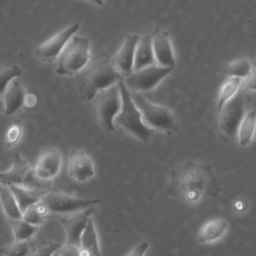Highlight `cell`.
Listing matches in <instances>:
<instances>
[{
    "label": "cell",
    "mask_w": 256,
    "mask_h": 256,
    "mask_svg": "<svg viewBox=\"0 0 256 256\" xmlns=\"http://www.w3.org/2000/svg\"><path fill=\"white\" fill-rule=\"evenodd\" d=\"M219 181L209 164L186 161L170 175L167 194L188 203L196 204L206 197H217Z\"/></svg>",
    "instance_id": "obj_1"
},
{
    "label": "cell",
    "mask_w": 256,
    "mask_h": 256,
    "mask_svg": "<svg viewBox=\"0 0 256 256\" xmlns=\"http://www.w3.org/2000/svg\"><path fill=\"white\" fill-rule=\"evenodd\" d=\"M123 76L116 69L113 57H101L94 61L79 78V94L83 101L93 100L102 90L123 80Z\"/></svg>",
    "instance_id": "obj_2"
},
{
    "label": "cell",
    "mask_w": 256,
    "mask_h": 256,
    "mask_svg": "<svg viewBox=\"0 0 256 256\" xmlns=\"http://www.w3.org/2000/svg\"><path fill=\"white\" fill-rule=\"evenodd\" d=\"M118 85L121 92L122 105L120 112L115 118V125L123 129L139 141L144 143L148 142L153 136L155 130L151 129L144 123L141 112L135 104L131 96V91L125 85L124 81L120 80L118 82Z\"/></svg>",
    "instance_id": "obj_3"
},
{
    "label": "cell",
    "mask_w": 256,
    "mask_h": 256,
    "mask_svg": "<svg viewBox=\"0 0 256 256\" xmlns=\"http://www.w3.org/2000/svg\"><path fill=\"white\" fill-rule=\"evenodd\" d=\"M56 74L74 76L82 72L90 61V43L87 37L74 35L57 59Z\"/></svg>",
    "instance_id": "obj_4"
},
{
    "label": "cell",
    "mask_w": 256,
    "mask_h": 256,
    "mask_svg": "<svg viewBox=\"0 0 256 256\" xmlns=\"http://www.w3.org/2000/svg\"><path fill=\"white\" fill-rule=\"evenodd\" d=\"M131 96L148 127L163 132H170L176 128V119L170 109L151 102L141 93L131 92Z\"/></svg>",
    "instance_id": "obj_5"
},
{
    "label": "cell",
    "mask_w": 256,
    "mask_h": 256,
    "mask_svg": "<svg viewBox=\"0 0 256 256\" xmlns=\"http://www.w3.org/2000/svg\"><path fill=\"white\" fill-rule=\"evenodd\" d=\"M96 116L101 127L106 131L113 133L116 130L115 118L120 112L122 99L118 83L102 91L94 97Z\"/></svg>",
    "instance_id": "obj_6"
},
{
    "label": "cell",
    "mask_w": 256,
    "mask_h": 256,
    "mask_svg": "<svg viewBox=\"0 0 256 256\" xmlns=\"http://www.w3.org/2000/svg\"><path fill=\"white\" fill-rule=\"evenodd\" d=\"M173 70V67H165L155 63L138 70H133L123 78V81L131 92H147L154 89Z\"/></svg>",
    "instance_id": "obj_7"
},
{
    "label": "cell",
    "mask_w": 256,
    "mask_h": 256,
    "mask_svg": "<svg viewBox=\"0 0 256 256\" xmlns=\"http://www.w3.org/2000/svg\"><path fill=\"white\" fill-rule=\"evenodd\" d=\"M245 95L243 92L238 93L224 104L218 112V128L220 132L228 138H234L237 135L238 127L245 115Z\"/></svg>",
    "instance_id": "obj_8"
},
{
    "label": "cell",
    "mask_w": 256,
    "mask_h": 256,
    "mask_svg": "<svg viewBox=\"0 0 256 256\" xmlns=\"http://www.w3.org/2000/svg\"><path fill=\"white\" fill-rule=\"evenodd\" d=\"M51 214L66 215L98 204V199H84L64 192L50 191L43 198Z\"/></svg>",
    "instance_id": "obj_9"
},
{
    "label": "cell",
    "mask_w": 256,
    "mask_h": 256,
    "mask_svg": "<svg viewBox=\"0 0 256 256\" xmlns=\"http://www.w3.org/2000/svg\"><path fill=\"white\" fill-rule=\"evenodd\" d=\"M41 182L35 176L29 162L19 153H15L11 168L5 172H0V183L8 187L12 185L38 187Z\"/></svg>",
    "instance_id": "obj_10"
},
{
    "label": "cell",
    "mask_w": 256,
    "mask_h": 256,
    "mask_svg": "<svg viewBox=\"0 0 256 256\" xmlns=\"http://www.w3.org/2000/svg\"><path fill=\"white\" fill-rule=\"evenodd\" d=\"M79 29L80 24L75 23L57 32L52 37H50L45 42L35 48V56L45 63L55 62L67 45V43L76 34V32H78Z\"/></svg>",
    "instance_id": "obj_11"
},
{
    "label": "cell",
    "mask_w": 256,
    "mask_h": 256,
    "mask_svg": "<svg viewBox=\"0 0 256 256\" xmlns=\"http://www.w3.org/2000/svg\"><path fill=\"white\" fill-rule=\"evenodd\" d=\"M93 211L94 208L93 206H91L86 209L66 215H60L58 217V219L64 227L67 243L80 245L81 236L86 228L88 220L90 219Z\"/></svg>",
    "instance_id": "obj_12"
},
{
    "label": "cell",
    "mask_w": 256,
    "mask_h": 256,
    "mask_svg": "<svg viewBox=\"0 0 256 256\" xmlns=\"http://www.w3.org/2000/svg\"><path fill=\"white\" fill-rule=\"evenodd\" d=\"M67 174L76 182L89 181L95 175L92 158L82 150H71L67 160Z\"/></svg>",
    "instance_id": "obj_13"
},
{
    "label": "cell",
    "mask_w": 256,
    "mask_h": 256,
    "mask_svg": "<svg viewBox=\"0 0 256 256\" xmlns=\"http://www.w3.org/2000/svg\"><path fill=\"white\" fill-rule=\"evenodd\" d=\"M62 166V154L56 147L43 150L33 168L35 176L42 181L53 180L60 172Z\"/></svg>",
    "instance_id": "obj_14"
},
{
    "label": "cell",
    "mask_w": 256,
    "mask_h": 256,
    "mask_svg": "<svg viewBox=\"0 0 256 256\" xmlns=\"http://www.w3.org/2000/svg\"><path fill=\"white\" fill-rule=\"evenodd\" d=\"M151 36L156 64L175 68L176 59L169 33L165 30L157 29L151 34Z\"/></svg>",
    "instance_id": "obj_15"
},
{
    "label": "cell",
    "mask_w": 256,
    "mask_h": 256,
    "mask_svg": "<svg viewBox=\"0 0 256 256\" xmlns=\"http://www.w3.org/2000/svg\"><path fill=\"white\" fill-rule=\"evenodd\" d=\"M140 36L128 34L124 38L119 50L113 57V62L119 73L125 77L133 71L135 50Z\"/></svg>",
    "instance_id": "obj_16"
},
{
    "label": "cell",
    "mask_w": 256,
    "mask_h": 256,
    "mask_svg": "<svg viewBox=\"0 0 256 256\" xmlns=\"http://www.w3.org/2000/svg\"><path fill=\"white\" fill-rule=\"evenodd\" d=\"M22 213L31 205L42 200L51 191V187H26L20 185L10 186Z\"/></svg>",
    "instance_id": "obj_17"
},
{
    "label": "cell",
    "mask_w": 256,
    "mask_h": 256,
    "mask_svg": "<svg viewBox=\"0 0 256 256\" xmlns=\"http://www.w3.org/2000/svg\"><path fill=\"white\" fill-rule=\"evenodd\" d=\"M25 95L26 93L19 77L12 80L3 94L4 114L10 116L19 111L24 105Z\"/></svg>",
    "instance_id": "obj_18"
},
{
    "label": "cell",
    "mask_w": 256,
    "mask_h": 256,
    "mask_svg": "<svg viewBox=\"0 0 256 256\" xmlns=\"http://www.w3.org/2000/svg\"><path fill=\"white\" fill-rule=\"evenodd\" d=\"M229 223L224 218H213L205 222L197 235V241L201 244L211 243L221 239L227 232Z\"/></svg>",
    "instance_id": "obj_19"
},
{
    "label": "cell",
    "mask_w": 256,
    "mask_h": 256,
    "mask_svg": "<svg viewBox=\"0 0 256 256\" xmlns=\"http://www.w3.org/2000/svg\"><path fill=\"white\" fill-rule=\"evenodd\" d=\"M155 63L156 61L152 47V36L151 34L143 35L140 37L136 46L133 70H138Z\"/></svg>",
    "instance_id": "obj_20"
},
{
    "label": "cell",
    "mask_w": 256,
    "mask_h": 256,
    "mask_svg": "<svg viewBox=\"0 0 256 256\" xmlns=\"http://www.w3.org/2000/svg\"><path fill=\"white\" fill-rule=\"evenodd\" d=\"M256 130V111L249 110L245 113L237 131L238 144L242 147L249 145Z\"/></svg>",
    "instance_id": "obj_21"
},
{
    "label": "cell",
    "mask_w": 256,
    "mask_h": 256,
    "mask_svg": "<svg viewBox=\"0 0 256 256\" xmlns=\"http://www.w3.org/2000/svg\"><path fill=\"white\" fill-rule=\"evenodd\" d=\"M80 246L90 255V256H102L100 251L98 234L96 231L94 220L90 217L86 228L81 236Z\"/></svg>",
    "instance_id": "obj_22"
},
{
    "label": "cell",
    "mask_w": 256,
    "mask_h": 256,
    "mask_svg": "<svg viewBox=\"0 0 256 256\" xmlns=\"http://www.w3.org/2000/svg\"><path fill=\"white\" fill-rule=\"evenodd\" d=\"M0 203L2 209L7 216L8 220L11 219H18L22 218V211L17 203V200L12 193L10 187L8 186H1L0 189Z\"/></svg>",
    "instance_id": "obj_23"
},
{
    "label": "cell",
    "mask_w": 256,
    "mask_h": 256,
    "mask_svg": "<svg viewBox=\"0 0 256 256\" xmlns=\"http://www.w3.org/2000/svg\"><path fill=\"white\" fill-rule=\"evenodd\" d=\"M243 82L242 78L239 77H228L220 86L217 99V112H219L224 104L233 98L239 91Z\"/></svg>",
    "instance_id": "obj_24"
},
{
    "label": "cell",
    "mask_w": 256,
    "mask_h": 256,
    "mask_svg": "<svg viewBox=\"0 0 256 256\" xmlns=\"http://www.w3.org/2000/svg\"><path fill=\"white\" fill-rule=\"evenodd\" d=\"M50 215L51 213L42 199L28 207L22 213V218L30 224L40 226L50 217Z\"/></svg>",
    "instance_id": "obj_25"
},
{
    "label": "cell",
    "mask_w": 256,
    "mask_h": 256,
    "mask_svg": "<svg viewBox=\"0 0 256 256\" xmlns=\"http://www.w3.org/2000/svg\"><path fill=\"white\" fill-rule=\"evenodd\" d=\"M9 224L13 232L14 240L16 241L30 240L32 236H34L37 233L38 227H39V226L28 223L23 218L11 219L9 220Z\"/></svg>",
    "instance_id": "obj_26"
},
{
    "label": "cell",
    "mask_w": 256,
    "mask_h": 256,
    "mask_svg": "<svg viewBox=\"0 0 256 256\" xmlns=\"http://www.w3.org/2000/svg\"><path fill=\"white\" fill-rule=\"evenodd\" d=\"M34 249L30 240L16 241L0 246V254L2 256H30Z\"/></svg>",
    "instance_id": "obj_27"
},
{
    "label": "cell",
    "mask_w": 256,
    "mask_h": 256,
    "mask_svg": "<svg viewBox=\"0 0 256 256\" xmlns=\"http://www.w3.org/2000/svg\"><path fill=\"white\" fill-rule=\"evenodd\" d=\"M252 68L253 65L249 59L241 58L228 63L225 68V74L228 75V77H239L244 79Z\"/></svg>",
    "instance_id": "obj_28"
},
{
    "label": "cell",
    "mask_w": 256,
    "mask_h": 256,
    "mask_svg": "<svg viewBox=\"0 0 256 256\" xmlns=\"http://www.w3.org/2000/svg\"><path fill=\"white\" fill-rule=\"evenodd\" d=\"M22 69L17 64H12L7 67L0 68V95H3L8 85L15 78L20 77Z\"/></svg>",
    "instance_id": "obj_29"
},
{
    "label": "cell",
    "mask_w": 256,
    "mask_h": 256,
    "mask_svg": "<svg viewBox=\"0 0 256 256\" xmlns=\"http://www.w3.org/2000/svg\"><path fill=\"white\" fill-rule=\"evenodd\" d=\"M22 135V125L18 122L13 123L5 134V144L7 148L14 146L20 140Z\"/></svg>",
    "instance_id": "obj_30"
},
{
    "label": "cell",
    "mask_w": 256,
    "mask_h": 256,
    "mask_svg": "<svg viewBox=\"0 0 256 256\" xmlns=\"http://www.w3.org/2000/svg\"><path fill=\"white\" fill-rule=\"evenodd\" d=\"M60 256H90L80 245L65 242L57 250Z\"/></svg>",
    "instance_id": "obj_31"
},
{
    "label": "cell",
    "mask_w": 256,
    "mask_h": 256,
    "mask_svg": "<svg viewBox=\"0 0 256 256\" xmlns=\"http://www.w3.org/2000/svg\"><path fill=\"white\" fill-rule=\"evenodd\" d=\"M61 245L58 242H45L34 250L31 256H53Z\"/></svg>",
    "instance_id": "obj_32"
},
{
    "label": "cell",
    "mask_w": 256,
    "mask_h": 256,
    "mask_svg": "<svg viewBox=\"0 0 256 256\" xmlns=\"http://www.w3.org/2000/svg\"><path fill=\"white\" fill-rule=\"evenodd\" d=\"M243 82L247 90L256 92V67L253 66L249 74L243 79Z\"/></svg>",
    "instance_id": "obj_33"
},
{
    "label": "cell",
    "mask_w": 256,
    "mask_h": 256,
    "mask_svg": "<svg viewBox=\"0 0 256 256\" xmlns=\"http://www.w3.org/2000/svg\"><path fill=\"white\" fill-rule=\"evenodd\" d=\"M149 248V243L146 241H142L136 244L125 256H144Z\"/></svg>",
    "instance_id": "obj_34"
},
{
    "label": "cell",
    "mask_w": 256,
    "mask_h": 256,
    "mask_svg": "<svg viewBox=\"0 0 256 256\" xmlns=\"http://www.w3.org/2000/svg\"><path fill=\"white\" fill-rule=\"evenodd\" d=\"M37 103V98L34 94L32 93H28L25 95V98H24V105L27 106V107H33L35 106Z\"/></svg>",
    "instance_id": "obj_35"
},
{
    "label": "cell",
    "mask_w": 256,
    "mask_h": 256,
    "mask_svg": "<svg viewBox=\"0 0 256 256\" xmlns=\"http://www.w3.org/2000/svg\"><path fill=\"white\" fill-rule=\"evenodd\" d=\"M4 101H3V95H0V113H4Z\"/></svg>",
    "instance_id": "obj_36"
},
{
    "label": "cell",
    "mask_w": 256,
    "mask_h": 256,
    "mask_svg": "<svg viewBox=\"0 0 256 256\" xmlns=\"http://www.w3.org/2000/svg\"><path fill=\"white\" fill-rule=\"evenodd\" d=\"M94 4H96L97 6H102L104 3V0H91Z\"/></svg>",
    "instance_id": "obj_37"
},
{
    "label": "cell",
    "mask_w": 256,
    "mask_h": 256,
    "mask_svg": "<svg viewBox=\"0 0 256 256\" xmlns=\"http://www.w3.org/2000/svg\"><path fill=\"white\" fill-rule=\"evenodd\" d=\"M53 256H60V255H59V254H58V253H57V252H56V253H55V254H54V255H53Z\"/></svg>",
    "instance_id": "obj_38"
},
{
    "label": "cell",
    "mask_w": 256,
    "mask_h": 256,
    "mask_svg": "<svg viewBox=\"0 0 256 256\" xmlns=\"http://www.w3.org/2000/svg\"><path fill=\"white\" fill-rule=\"evenodd\" d=\"M1 186H2V184H1V183H0V189H1Z\"/></svg>",
    "instance_id": "obj_39"
}]
</instances>
